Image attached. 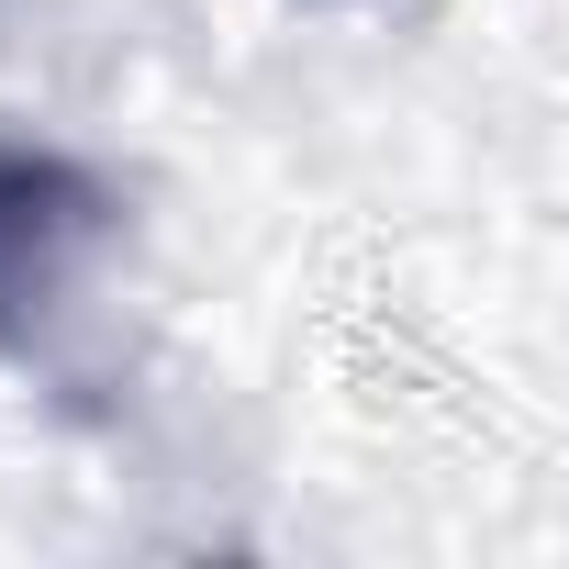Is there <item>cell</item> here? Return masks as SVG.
<instances>
[{
  "label": "cell",
  "mask_w": 569,
  "mask_h": 569,
  "mask_svg": "<svg viewBox=\"0 0 569 569\" xmlns=\"http://www.w3.org/2000/svg\"><path fill=\"white\" fill-rule=\"evenodd\" d=\"M101 257H112V190L57 146H0V347L57 358Z\"/></svg>",
  "instance_id": "cell-1"
}]
</instances>
